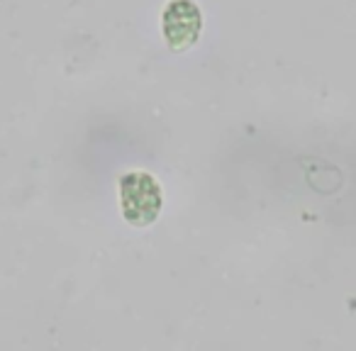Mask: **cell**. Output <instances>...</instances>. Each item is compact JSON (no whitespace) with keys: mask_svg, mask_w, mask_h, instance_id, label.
I'll return each instance as SVG.
<instances>
[{"mask_svg":"<svg viewBox=\"0 0 356 351\" xmlns=\"http://www.w3.org/2000/svg\"><path fill=\"white\" fill-rule=\"evenodd\" d=\"M120 200L127 222L152 225L161 213V186L144 171H132L120 181Z\"/></svg>","mask_w":356,"mask_h":351,"instance_id":"cell-1","label":"cell"},{"mask_svg":"<svg viewBox=\"0 0 356 351\" xmlns=\"http://www.w3.org/2000/svg\"><path fill=\"white\" fill-rule=\"evenodd\" d=\"M203 15L191 0H173L163 13V35L173 49H186L200 35Z\"/></svg>","mask_w":356,"mask_h":351,"instance_id":"cell-2","label":"cell"}]
</instances>
